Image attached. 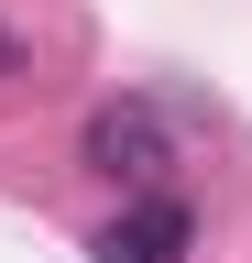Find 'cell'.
Wrapping results in <instances>:
<instances>
[{"label":"cell","instance_id":"obj_2","mask_svg":"<svg viewBox=\"0 0 252 263\" xmlns=\"http://www.w3.org/2000/svg\"><path fill=\"white\" fill-rule=\"evenodd\" d=\"M186 241H198V219H186V197H165V186H132V209H121L99 241V263H186Z\"/></svg>","mask_w":252,"mask_h":263},{"label":"cell","instance_id":"obj_3","mask_svg":"<svg viewBox=\"0 0 252 263\" xmlns=\"http://www.w3.org/2000/svg\"><path fill=\"white\" fill-rule=\"evenodd\" d=\"M11 66H22V44H11V33H0V77H11Z\"/></svg>","mask_w":252,"mask_h":263},{"label":"cell","instance_id":"obj_1","mask_svg":"<svg viewBox=\"0 0 252 263\" xmlns=\"http://www.w3.org/2000/svg\"><path fill=\"white\" fill-rule=\"evenodd\" d=\"M88 176H110V186H153L165 176V110L153 99H110V110H88Z\"/></svg>","mask_w":252,"mask_h":263}]
</instances>
